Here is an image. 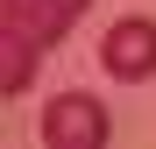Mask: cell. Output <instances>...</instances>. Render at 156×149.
I'll list each match as a JSON object with an SVG mask.
<instances>
[{
  "mask_svg": "<svg viewBox=\"0 0 156 149\" xmlns=\"http://www.w3.org/2000/svg\"><path fill=\"white\" fill-rule=\"evenodd\" d=\"M99 64H107V78H149L156 71V21L149 14H128L107 29V43H99Z\"/></svg>",
  "mask_w": 156,
  "mask_h": 149,
  "instance_id": "cell-2",
  "label": "cell"
},
{
  "mask_svg": "<svg viewBox=\"0 0 156 149\" xmlns=\"http://www.w3.org/2000/svg\"><path fill=\"white\" fill-rule=\"evenodd\" d=\"M43 142H50V149H99V142H107V107H99L92 92H64V99H50V114H43Z\"/></svg>",
  "mask_w": 156,
  "mask_h": 149,
  "instance_id": "cell-1",
  "label": "cell"
},
{
  "mask_svg": "<svg viewBox=\"0 0 156 149\" xmlns=\"http://www.w3.org/2000/svg\"><path fill=\"white\" fill-rule=\"evenodd\" d=\"M85 7H92V0H7V14L29 21V29L43 36V50H50V43H64V36H71V21L85 14Z\"/></svg>",
  "mask_w": 156,
  "mask_h": 149,
  "instance_id": "cell-3",
  "label": "cell"
},
{
  "mask_svg": "<svg viewBox=\"0 0 156 149\" xmlns=\"http://www.w3.org/2000/svg\"><path fill=\"white\" fill-rule=\"evenodd\" d=\"M36 50H43V36H36V29H29L21 14H7V92H29Z\"/></svg>",
  "mask_w": 156,
  "mask_h": 149,
  "instance_id": "cell-4",
  "label": "cell"
}]
</instances>
